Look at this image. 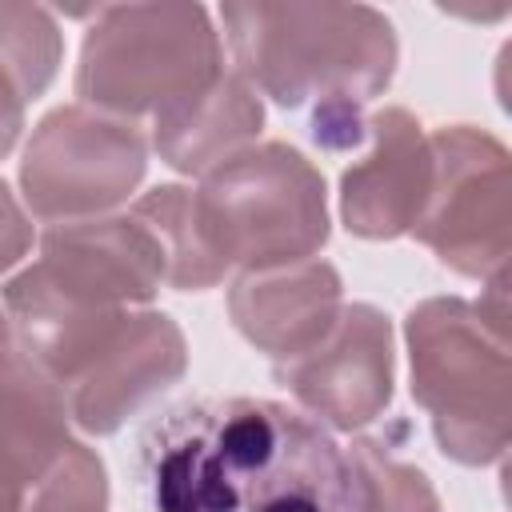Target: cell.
I'll use <instances>...</instances> for the list:
<instances>
[{"instance_id":"6da1fadb","label":"cell","mask_w":512,"mask_h":512,"mask_svg":"<svg viewBox=\"0 0 512 512\" xmlns=\"http://www.w3.org/2000/svg\"><path fill=\"white\" fill-rule=\"evenodd\" d=\"M148 512H352L344 448L264 396H188L136 440Z\"/></svg>"},{"instance_id":"7a4b0ae2","label":"cell","mask_w":512,"mask_h":512,"mask_svg":"<svg viewBox=\"0 0 512 512\" xmlns=\"http://www.w3.org/2000/svg\"><path fill=\"white\" fill-rule=\"evenodd\" d=\"M132 208L156 232L180 292L312 260L328 240L324 176L284 140L248 144L204 172L200 188L160 184Z\"/></svg>"},{"instance_id":"3957f363","label":"cell","mask_w":512,"mask_h":512,"mask_svg":"<svg viewBox=\"0 0 512 512\" xmlns=\"http://www.w3.org/2000/svg\"><path fill=\"white\" fill-rule=\"evenodd\" d=\"M236 76L280 108H312V140L356 148L364 104L392 84L400 44L372 4H224Z\"/></svg>"},{"instance_id":"277c9868","label":"cell","mask_w":512,"mask_h":512,"mask_svg":"<svg viewBox=\"0 0 512 512\" xmlns=\"http://www.w3.org/2000/svg\"><path fill=\"white\" fill-rule=\"evenodd\" d=\"M4 316L16 348L60 388L68 420L112 436L188 368V344L168 312L72 308L28 268L4 284Z\"/></svg>"},{"instance_id":"5b68a950","label":"cell","mask_w":512,"mask_h":512,"mask_svg":"<svg viewBox=\"0 0 512 512\" xmlns=\"http://www.w3.org/2000/svg\"><path fill=\"white\" fill-rule=\"evenodd\" d=\"M484 300L428 296L404 320L412 400L428 412L448 460L484 468L508 448V304L504 276Z\"/></svg>"},{"instance_id":"8992f818","label":"cell","mask_w":512,"mask_h":512,"mask_svg":"<svg viewBox=\"0 0 512 512\" xmlns=\"http://www.w3.org/2000/svg\"><path fill=\"white\" fill-rule=\"evenodd\" d=\"M224 72L220 32L200 4H112L96 8L80 44L76 96L84 108L136 120L156 116Z\"/></svg>"},{"instance_id":"52a82bcc","label":"cell","mask_w":512,"mask_h":512,"mask_svg":"<svg viewBox=\"0 0 512 512\" xmlns=\"http://www.w3.org/2000/svg\"><path fill=\"white\" fill-rule=\"evenodd\" d=\"M432 188L412 236L468 280L508 276L512 252V164L508 148L472 124L428 132Z\"/></svg>"},{"instance_id":"ba28073f","label":"cell","mask_w":512,"mask_h":512,"mask_svg":"<svg viewBox=\"0 0 512 512\" xmlns=\"http://www.w3.org/2000/svg\"><path fill=\"white\" fill-rule=\"evenodd\" d=\"M148 168V140L132 120L84 104L52 108L24 144L20 196L36 220L72 224L112 216Z\"/></svg>"},{"instance_id":"9c48e42d","label":"cell","mask_w":512,"mask_h":512,"mask_svg":"<svg viewBox=\"0 0 512 512\" xmlns=\"http://www.w3.org/2000/svg\"><path fill=\"white\" fill-rule=\"evenodd\" d=\"M28 272L72 308H136L168 284L164 248L136 208L52 224Z\"/></svg>"},{"instance_id":"30bf717a","label":"cell","mask_w":512,"mask_h":512,"mask_svg":"<svg viewBox=\"0 0 512 512\" xmlns=\"http://www.w3.org/2000/svg\"><path fill=\"white\" fill-rule=\"evenodd\" d=\"M276 380L316 420L340 432L380 420L396 384L388 316L372 304H344L332 332L312 352L276 364Z\"/></svg>"},{"instance_id":"8fae6325","label":"cell","mask_w":512,"mask_h":512,"mask_svg":"<svg viewBox=\"0 0 512 512\" xmlns=\"http://www.w3.org/2000/svg\"><path fill=\"white\" fill-rule=\"evenodd\" d=\"M432 188V144L408 108L364 116L356 160L340 172V220L352 236L396 240L412 232Z\"/></svg>"},{"instance_id":"7c38bea8","label":"cell","mask_w":512,"mask_h":512,"mask_svg":"<svg viewBox=\"0 0 512 512\" xmlns=\"http://www.w3.org/2000/svg\"><path fill=\"white\" fill-rule=\"evenodd\" d=\"M340 308L344 284L328 260L240 272L228 288V316L236 332L276 364L312 352L332 332Z\"/></svg>"},{"instance_id":"4fadbf2b","label":"cell","mask_w":512,"mask_h":512,"mask_svg":"<svg viewBox=\"0 0 512 512\" xmlns=\"http://www.w3.org/2000/svg\"><path fill=\"white\" fill-rule=\"evenodd\" d=\"M60 388L12 344L0 348V504L32 512L36 488L76 444Z\"/></svg>"},{"instance_id":"5bb4252c","label":"cell","mask_w":512,"mask_h":512,"mask_svg":"<svg viewBox=\"0 0 512 512\" xmlns=\"http://www.w3.org/2000/svg\"><path fill=\"white\" fill-rule=\"evenodd\" d=\"M260 128V96L236 72H220L204 92L152 116V148L168 168L184 176H204L220 160L244 152Z\"/></svg>"},{"instance_id":"9a60e30c","label":"cell","mask_w":512,"mask_h":512,"mask_svg":"<svg viewBox=\"0 0 512 512\" xmlns=\"http://www.w3.org/2000/svg\"><path fill=\"white\" fill-rule=\"evenodd\" d=\"M64 56L60 28L40 4H0V160L12 152L24 108L36 100Z\"/></svg>"},{"instance_id":"2e32d148","label":"cell","mask_w":512,"mask_h":512,"mask_svg":"<svg viewBox=\"0 0 512 512\" xmlns=\"http://www.w3.org/2000/svg\"><path fill=\"white\" fill-rule=\"evenodd\" d=\"M344 456L352 472V512H440L424 468L400 460L384 440H352Z\"/></svg>"},{"instance_id":"e0dca14e","label":"cell","mask_w":512,"mask_h":512,"mask_svg":"<svg viewBox=\"0 0 512 512\" xmlns=\"http://www.w3.org/2000/svg\"><path fill=\"white\" fill-rule=\"evenodd\" d=\"M32 248V220L12 196V188L0 180V272L16 268Z\"/></svg>"},{"instance_id":"ac0fdd59","label":"cell","mask_w":512,"mask_h":512,"mask_svg":"<svg viewBox=\"0 0 512 512\" xmlns=\"http://www.w3.org/2000/svg\"><path fill=\"white\" fill-rule=\"evenodd\" d=\"M16 340H12V324H8V316H4V308H0V348H12Z\"/></svg>"},{"instance_id":"d6986e66","label":"cell","mask_w":512,"mask_h":512,"mask_svg":"<svg viewBox=\"0 0 512 512\" xmlns=\"http://www.w3.org/2000/svg\"><path fill=\"white\" fill-rule=\"evenodd\" d=\"M0 512H8V508H4V504H0Z\"/></svg>"}]
</instances>
